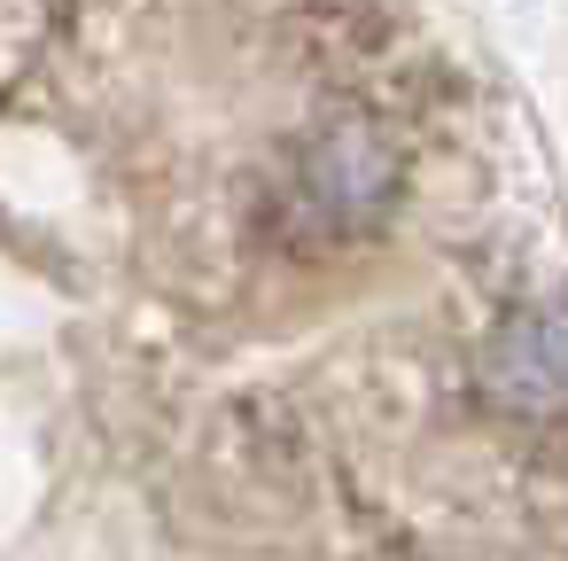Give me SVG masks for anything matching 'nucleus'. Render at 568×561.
<instances>
[{
	"mask_svg": "<svg viewBox=\"0 0 568 561\" xmlns=\"http://www.w3.org/2000/svg\"><path fill=\"white\" fill-rule=\"evenodd\" d=\"M304 211L327 227H366L389 196H397V149L382 141V126L343 118L304 149V180H296Z\"/></svg>",
	"mask_w": 568,
	"mask_h": 561,
	"instance_id": "nucleus-1",
	"label": "nucleus"
},
{
	"mask_svg": "<svg viewBox=\"0 0 568 561\" xmlns=\"http://www.w3.org/2000/svg\"><path fill=\"white\" fill-rule=\"evenodd\" d=\"M483 382L506 413H560L568 405V312H514L483 343Z\"/></svg>",
	"mask_w": 568,
	"mask_h": 561,
	"instance_id": "nucleus-2",
	"label": "nucleus"
}]
</instances>
